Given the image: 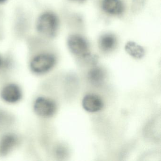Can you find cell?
<instances>
[{"label": "cell", "mask_w": 161, "mask_h": 161, "mask_svg": "<svg viewBox=\"0 0 161 161\" xmlns=\"http://www.w3.org/2000/svg\"><path fill=\"white\" fill-rule=\"evenodd\" d=\"M66 149L64 147H60L57 149V154L60 157H64L66 155Z\"/></svg>", "instance_id": "obj_12"}, {"label": "cell", "mask_w": 161, "mask_h": 161, "mask_svg": "<svg viewBox=\"0 0 161 161\" xmlns=\"http://www.w3.org/2000/svg\"><path fill=\"white\" fill-rule=\"evenodd\" d=\"M105 73L100 67H95L90 69L87 74L88 80L94 85H100L104 81Z\"/></svg>", "instance_id": "obj_9"}, {"label": "cell", "mask_w": 161, "mask_h": 161, "mask_svg": "<svg viewBox=\"0 0 161 161\" xmlns=\"http://www.w3.org/2000/svg\"><path fill=\"white\" fill-rule=\"evenodd\" d=\"M6 1V0H0V4L4 3Z\"/></svg>", "instance_id": "obj_14"}, {"label": "cell", "mask_w": 161, "mask_h": 161, "mask_svg": "<svg viewBox=\"0 0 161 161\" xmlns=\"http://www.w3.org/2000/svg\"><path fill=\"white\" fill-rule=\"evenodd\" d=\"M102 6L106 13L114 15L122 14L124 9L120 0H103Z\"/></svg>", "instance_id": "obj_8"}, {"label": "cell", "mask_w": 161, "mask_h": 161, "mask_svg": "<svg viewBox=\"0 0 161 161\" xmlns=\"http://www.w3.org/2000/svg\"><path fill=\"white\" fill-rule=\"evenodd\" d=\"M125 48L128 54L136 59H141L145 55L144 48L135 42L132 41L128 42L125 46Z\"/></svg>", "instance_id": "obj_10"}, {"label": "cell", "mask_w": 161, "mask_h": 161, "mask_svg": "<svg viewBox=\"0 0 161 161\" xmlns=\"http://www.w3.org/2000/svg\"><path fill=\"white\" fill-rule=\"evenodd\" d=\"M56 62L55 57L49 53L40 54L35 57L31 63L32 71L42 74L48 72L54 66Z\"/></svg>", "instance_id": "obj_2"}, {"label": "cell", "mask_w": 161, "mask_h": 161, "mask_svg": "<svg viewBox=\"0 0 161 161\" xmlns=\"http://www.w3.org/2000/svg\"><path fill=\"white\" fill-rule=\"evenodd\" d=\"M35 113L38 115L44 117L52 116L56 110V105L53 101L47 98H38L34 105Z\"/></svg>", "instance_id": "obj_4"}, {"label": "cell", "mask_w": 161, "mask_h": 161, "mask_svg": "<svg viewBox=\"0 0 161 161\" xmlns=\"http://www.w3.org/2000/svg\"><path fill=\"white\" fill-rule=\"evenodd\" d=\"M116 40L115 37L112 35H105L101 37L99 46L101 49L104 51L112 50L116 46Z\"/></svg>", "instance_id": "obj_11"}, {"label": "cell", "mask_w": 161, "mask_h": 161, "mask_svg": "<svg viewBox=\"0 0 161 161\" xmlns=\"http://www.w3.org/2000/svg\"><path fill=\"white\" fill-rule=\"evenodd\" d=\"M68 45L70 52L75 55L83 57L89 55L88 44L80 36H70L68 39Z\"/></svg>", "instance_id": "obj_3"}, {"label": "cell", "mask_w": 161, "mask_h": 161, "mask_svg": "<svg viewBox=\"0 0 161 161\" xmlns=\"http://www.w3.org/2000/svg\"><path fill=\"white\" fill-rule=\"evenodd\" d=\"M82 106L89 113H96L100 111L103 106V102L97 95L87 94L82 100Z\"/></svg>", "instance_id": "obj_5"}, {"label": "cell", "mask_w": 161, "mask_h": 161, "mask_svg": "<svg viewBox=\"0 0 161 161\" xmlns=\"http://www.w3.org/2000/svg\"><path fill=\"white\" fill-rule=\"evenodd\" d=\"M58 27L57 16L49 12L40 15L36 23V29L38 32L47 37H53L56 34Z\"/></svg>", "instance_id": "obj_1"}, {"label": "cell", "mask_w": 161, "mask_h": 161, "mask_svg": "<svg viewBox=\"0 0 161 161\" xmlns=\"http://www.w3.org/2000/svg\"><path fill=\"white\" fill-rule=\"evenodd\" d=\"M18 143V138L12 134L4 135L0 140V156H3L8 154Z\"/></svg>", "instance_id": "obj_7"}, {"label": "cell", "mask_w": 161, "mask_h": 161, "mask_svg": "<svg viewBox=\"0 0 161 161\" xmlns=\"http://www.w3.org/2000/svg\"><path fill=\"white\" fill-rule=\"evenodd\" d=\"M1 97L3 100L9 103L17 102L21 97L19 87L15 84H9L5 86L1 92Z\"/></svg>", "instance_id": "obj_6"}, {"label": "cell", "mask_w": 161, "mask_h": 161, "mask_svg": "<svg viewBox=\"0 0 161 161\" xmlns=\"http://www.w3.org/2000/svg\"><path fill=\"white\" fill-rule=\"evenodd\" d=\"M2 64V59L1 57L0 56V67L1 66Z\"/></svg>", "instance_id": "obj_15"}, {"label": "cell", "mask_w": 161, "mask_h": 161, "mask_svg": "<svg viewBox=\"0 0 161 161\" xmlns=\"http://www.w3.org/2000/svg\"><path fill=\"white\" fill-rule=\"evenodd\" d=\"M5 116V115L3 113L0 111V122H1V123H2L3 120L4 119V118Z\"/></svg>", "instance_id": "obj_13"}]
</instances>
